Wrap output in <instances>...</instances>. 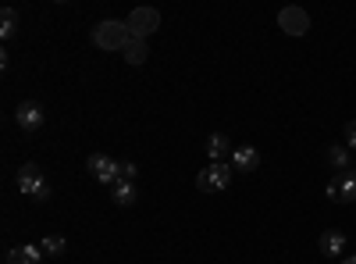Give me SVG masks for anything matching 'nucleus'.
<instances>
[{"label": "nucleus", "instance_id": "19", "mask_svg": "<svg viewBox=\"0 0 356 264\" xmlns=\"http://www.w3.org/2000/svg\"><path fill=\"white\" fill-rule=\"evenodd\" d=\"M324 193H328V200H335V203H339V196H342V179H332L328 186H324Z\"/></svg>", "mask_w": 356, "mask_h": 264}, {"label": "nucleus", "instance_id": "16", "mask_svg": "<svg viewBox=\"0 0 356 264\" xmlns=\"http://www.w3.org/2000/svg\"><path fill=\"white\" fill-rule=\"evenodd\" d=\"M40 250H43L47 257H61V254L68 250V240H65V236H43V240H40Z\"/></svg>", "mask_w": 356, "mask_h": 264}, {"label": "nucleus", "instance_id": "2", "mask_svg": "<svg viewBox=\"0 0 356 264\" xmlns=\"http://www.w3.org/2000/svg\"><path fill=\"white\" fill-rule=\"evenodd\" d=\"M15 183H18L22 196H29V200H36V203H47L50 200V183L43 179V171H40L36 161H25L18 168V179Z\"/></svg>", "mask_w": 356, "mask_h": 264}, {"label": "nucleus", "instance_id": "10", "mask_svg": "<svg viewBox=\"0 0 356 264\" xmlns=\"http://www.w3.org/2000/svg\"><path fill=\"white\" fill-rule=\"evenodd\" d=\"M346 247H349V240L342 236V232H335V228H328V232L321 236V254H324V257H342Z\"/></svg>", "mask_w": 356, "mask_h": 264}, {"label": "nucleus", "instance_id": "9", "mask_svg": "<svg viewBox=\"0 0 356 264\" xmlns=\"http://www.w3.org/2000/svg\"><path fill=\"white\" fill-rule=\"evenodd\" d=\"M47 254L40 250V243H25V247H11L8 250V264H40Z\"/></svg>", "mask_w": 356, "mask_h": 264}, {"label": "nucleus", "instance_id": "13", "mask_svg": "<svg viewBox=\"0 0 356 264\" xmlns=\"http://www.w3.org/2000/svg\"><path fill=\"white\" fill-rule=\"evenodd\" d=\"M349 161H353V150H349L346 143L328 146V164H332V168H339V171L346 175V171H353V168H349Z\"/></svg>", "mask_w": 356, "mask_h": 264}, {"label": "nucleus", "instance_id": "4", "mask_svg": "<svg viewBox=\"0 0 356 264\" xmlns=\"http://www.w3.org/2000/svg\"><path fill=\"white\" fill-rule=\"evenodd\" d=\"M86 171L93 175L100 186H111V189L122 183V161H114L111 154H93L86 161Z\"/></svg>", "mask_w": 356, "mask_h": 264}, {"label": "nucleus", "instance_id": "17", "mask_svg": "<svg viewBox=\"0 0 356 264\" xmlns=\"http://www.w3.org/2000/svg\"><path fill=\"white\" fill-rule=\"evenodd\" d=\"M349 200H356V171L342 175V196H339V203H349Z\"/></svg>", "mask_w": 356, "mask_h": 264}, {"label": "nucleus", "instance_id": "6", "mask_svg": "<svg viewBox=\"0 0 356 264\" xmlns=\"http://www.w3.org/2000/svg\"><path fill=\"white\" fill-rule=\"evenodd\" d=\"M278 29H282V33H289V36H307L310 33V15L303 8L289 4V8L278 11Z\"/></svg>", "mask_w": 356, "mask_h": 264}, {"label": "nucleus", "instance_id": "21", "mask_svg": "<svg viewBox=\"0 0 356 264\" xmlns=\"http://www.w3.org/2000/svg\"><path fill=\"white\" fill-rule=\"evenodd\" d=\"M342 264H356V257H346V261H342Z\"/></svg>", "mask_w": 356, "mask_h": 264}, {"label": "nucleus", "instance_id": "15", "mask_svg": "<svg viewBox=\"0 0 356 264\" xmlns=\"http://www.w3.org/2000/svg\"><path fill=\"white\" fill-rule=\"evenodd\" d=\"M18 36V11L15 8H4V11H0V40H15Z\"/></svg>", "mask_w": 356, "mask_h": 264}, {"label": "nucleus", "instance_id": "1", "mask_svg": "<svg viewBox=\"0 0 356 264\" xmlns=\"http://www.w3.org/2000/svg\"><path fill=\"white\" fill-rule=\"evenodd\" d=\"M132 43V33H129V25L122 22V18H107V22H100L97 29H93V47H100V50H125Z\"/></svg>", "mask_w": 356, "mask_h": 264}, {"label": "nucleus", "instance_id": "11", "mask_svg": "<svg viewBox=\"0 0 356 264\" xmlns=\"http://www.w3.org/2000/svg\"><path fill=\"white\" fill-rule=\"evenodd\" d=\"M228 136L225 132H211L207 136V157H211V164H221L225 161V154H228Z\"/></svg>", "mask_w": 356, "mask_h": 264}, {"label": "nucleus", "instance_id": "5", "mask_svg": "<svg viewBox=\"0 0 356 264\" xmlns=\"http://www.w3.org/2000/svg\"><path fill=\"white\" fill-rule=\"evenodd\" d=\"M125 25H129L132 40H150L157 29H161V11H157V8H136V11L125 18Z\"/></svg>", "mask_w": 356, "mask_h": 264}, {"label": "nucleus", "instance_id": "14", "mask_svg": "<svg viewBox=\"0 0 356 264\" xmlns=\"http://www.w3.org/2000/svg\"><path fill=\"white\" fill-rule=\"evenodd\" d=\"M122 54H125V61L132 68H139V65H146V57H150V43H146V40H132Z\"/></svg>", "mask_w": 356, "mask_h": 264}, {"label": "nucleus", "instance_id": "8", "mask_svg": "<svg viewBox=\"0 0 356 264\" xmlns=\"http://www.w3.org/2000/svg\"><path fill=\"white\" fill-rule=\"evenodd\" d=\"M232 168L243 171V175H253L260 168V150H257V146H250V143L235 146V150H232Z\"/></svg>", "mask_w": 356, "mask_h": 264}, {"label": "nucleus", "instance_id": "7", "mask_svg": "<svg viewBox=\"0 0 356 264\" xmlns=\"http://www.w3.org/2000/svg\"><path fill=\"white\" fill-rule=\"evenodd\" d=\"M15 122L22 132H40L43 122H47V114H43V104L40 100H22L18 111H15Z\"/></svg>", "mask_w": 356, "mask_h": 264}, {"label": "nucleus", "instance_id": "18", "mask_svg": "<svg viewBox=\"0 0 356 264\" xmlns=\"http://www.w3.org/2000/svg\"><path fill=\"white\" fill-rule=\"evenodd\" d=\"M136 179H139L136 161H122V183H136Z\"/></svg>", "mask_w": 356, "mask_h": 264}, {"label": "nucleus", "instance_id": "20", "mask_svg": "<svg viewBox=\"0 0 356 264\" xmlns=\"http://www.w3.org/2000/svg\"><path fill=\"white\" fill-rule=\"evenodd\" d=\"M346 146H349V150H356V122L346 125Z\"/></svg>", "mask_w": 356, "mask_h": 264}, {"label": "nucleus", "instance_id": "12", "mask_svg": "<svg viewBox=\"0 0 356 264\" xmlns=\"http://www.w3.org/2000/svg\"><path fill=\"white\" fill-rule=\"evenodd\" d=\"M111 200L118 203V208H132V203L139 200V189H136V183H118V186L111 189Z\"/></svg>", "mask_w": 356, "mask_h": 264}, {"label": "nucleus", "instance_id": "3", "mask_svg": "<svg viewBox=\"0 0 356 264\" xmlns=\"http://www.w3.org/2000/svg\"><path fill=\"white\" fill-rule=\"evenodd\" d=\"M232 175H235V168L232 164H207L200 175H196V189L200 193H225L228 186H232Z\"/></svg>", "mask_w": 356, "mask_h": 264}]
</instances>
